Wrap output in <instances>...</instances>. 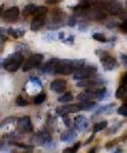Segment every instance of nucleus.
Here are the masks:
<instances>
[{"label": "nucleus", "mask_w": 127, "mask_h": 153, "mask_svg": "<svg viewBox=\"0 0 127 153\" xmlns=\"http://www.w3.org/2000/svg\"><path fill=\"white\" fill-rule=\"evenodd\" d=\"M84 65V59H74V60H70V59H57L54 73L61 75L72 74L77 69H79Z\"/></svg>", "instance_id": "f257e3e1"}, {"label": "nucleus", "mask_w": 127, "mask_h": 153, "mask_svg": "<svg viewBox=\"0 0 127 153\" xmlns=\"http://www.w3.org/2000/svg\"><path fill=\"white\" fill-rule=\"evenodd\" d=\"M23 62V55L20 52H15L3 60L2 67L9 72H16Z\"/></svg>", "instance_id": "f03ea898"}, {"label": "nucleus", "mask_w": 127, "mask_h": 153, "mask_svg": "<svg viewBox=\"0 0 127 153\" xmlns=\"http://www.w3.org/2000/svg\"><path fill=\"white\" fill-rule=\"evenodd\" d=\"M98 72V69L94 65H87V67H81L77 69L74 73H73V79L75 80H82V79H86L89 77L94 76Z\"/></svg>", "instance_id": "7ed1b4c3"}, {"label": "nucleus", "mask_w": 127, "mask_h": 153, "mask_svg": "<svg viewBox=\"0 0 127 153\" xmlns=\"http://www.w3.org/2000/svg\"><path fill=\"white\" fill-rule=\"evenodd\" d=\"M43 59V56L41 54H34L32 55L31 57H29V59H27V61L25 62L22 67L23 72H28V71L34 69V68H37L39 65L41 63Z\"/></svg>", "instance_id": "20e7f679"}, {"label": "nucleus", "mask_w": 127, "mask_h": 153, "mask_svg": "<svg viewBox=\"0 0 127 153\" xmlns=\"http://www.w3.org/2000/svg\"><path fill=\"white\" fill-rule=\"evenodd\" d=\"M17 129L22 133L31 132L33 130V125L29 116H23L17 120Z\"/></svg>", "instance_id": "39448f33"}, {"label": "nucleus", "mask_w": 127, "mask_h": 153, "mask_svg": "<svg viewBox=\"0 0 127 153\" xmlns=\"http://www.w3.org/2000/svg\"><path fill=\"white\" fill-rule=\"evenodd\" d=\"M101 59V63L102 65L104 67V70L105 71H114L117 69V59L114 58L112 56H110L109 54H107L106 56L102 57Z\"/></svg>", "instance_id": "423d86ee"}, {"label": "nucleus", "mask_w": 127, "mask_h": 153, "mask_svg": "<svg viewBox=\"0 0 127 153\" xmlns=\"http://www.w3.org/2000/svg\"><path fill=\"white\" fill-rule=\"evenodd\" d=\"M2 15V18L4 21H7V22H11V21H14L17 19V17L19 16V7H12L10 9H7L4 13L1 14Z\"/></svg>", "instance_id": "0eeeda50"}, {"label": "nucleus", "mask_w": 127, "mask_h": 153, "mask_svg": "<svg viewBox=\"0 0 127 153\" xmlns=\"http://www.w3.org/2000/svg\"><path fill=\"white\" fill-rule=\"evenodd\" d=\"M94 76L79 80L78 82H77L76 86L77 87H93V86H100V85H103V83H104V80H103V79L98 78V77L93 78Z\"/></svg>", "instance_id": "6e6552de"}, {"label": "nucleus", "mask_w": 127, "mask_h": 153, "mask_svg": "<svg viewBox=\"0 0 127 153\" xmlns=\"http://www.w3.org/2000/svg\"><path fill=\"white\" fill-rule=\"evenodd\" d=\"M81 111V106L79 104H73V105H67V106L61 107L57 109V114L58 115H68L70 113H76Z\"/></svg>", "instance_id": "1a4fd4ad"}, {"label": "nucleus", "mask_w": 127, "mask_h": 153, "mask_svg": "<svg viewBox=\"0 0 127 153\" xmlns=\"http://www.w3.org/2000/svg\"><path fill=\"white\" fill-rule=\"evenodd\" d=\"M50 142H52V137L47 132H40L35 135L34 137V144L38 146H46V144H50Z\"/></svg>", "instance_id": "9d476101"}, {"label": "nucleus", "mask_w": 127, "mask_h": 153, "mask_svg": "<svg viewBox=\"0 0 127 153\" xmlns=\"http://www.w3.org/2000/svg\"><path fill=\"white\" fill-rule=\"evenodd\" d=\"M103 10H107L111 15H120L123 12V7L120 3L112 2V3H103Z\"/></svg>", "instance_id": "9b49d317"}, {"label": "nucleus", "mask_w": 127, "mask_h": 153, "mask_svg": "<svg viewBox=\"0 0 127 153\" xmlns=\"http://www.w3.org/2000/svg\"><path fill=\"white\" fill-rule=\"evenodd\" d=\"M67 88V82L64 79H55L51 82L50 89L53 92L56 93H63Z\"/></svg>", "instance_id": "f8f14e48"}, {"label": "nucleus", "mask_w": 127, "mask_h": 153, "mask_svg": "<svg viewBox=\"0 0 127 153\" xmlns=\"http://www.w3.org/2000/svg\"><path fill=\"white\" fill-rule=\"evenodd\" d=\"M46 22V15L40 16H34V18L31 22V30L33 32H37L43 27Z\"/></svg>", "instance_id": "ddd939ff"}, {"label": "nucleus", "mask_w": 127, "mask_h": 153, "mask_svg": "<svg viewBox=\"0 0 127 153\" xmlns=\"http://www.w3.org/2000/svg\"><path fill=\"white\" fill-rule=\"evenodd\" d=\"M74 126L81 132H84L88 129V120L85 116L81 115V116H76L74 120Z\"/></svg>", "instance_id": "4468645a"}, {"label": "nucleus", "mask_w": 127, "mask_h": 153, "mask_svg": "<svg viewBox=\"0 0 127 153\" xmlns=\"http://www.w3.org/2000/svg\"><path fill=\"white\" fill-rule=\"evenodd\" d=\"M77 136V132L74 129H69V130L65 131L64 133H61V140L65 143H69L72 142L75 137Z\"/></svg>", "instance_id": "2eb2a0df"}, {"label": "nucleus", "mask_w": 127, "mask_h": 153, "mask_svg": "<svg viewBox=\"0 0 127 153\" xmlns=\"http://www.w3.org/2000/svg\"><path fill=\"white\" fill-rule=\"evenodd\" d=\"M81 110H84V111H90L93 110V109L96 107V102L95 101H92V99H89V100H83L81 104Z\"/></svg>", "instance_id": "dca6fc26"}, {"label": "nucleus", "mask_w": 127, "mask_h": 153, "mask_svg": "<svg viewBox=\"0 0 127 153\" xmlns=\"http://www.w3.org/2000/svg\"><path fill=\"white\" fill-rule=\"evenodd\" d=\"M7 33L9 34L10 36H12L13 38H20V37H22L23 35H25V31L23 30H20V29H12V27H10V29L7 30Z\"/></svg>", "instance_id": "f3484780"}, {"label": "nucleus", "mask_w": 127, "mask_h": 153, "mask_svg": "<svg viewBox=\"0 0 127 153\" xmlns=\"http://www.w3.org/2000/svg\"><path fill=\"white\" fill-rule=\"evenodd\" d=\"M107 126H108V123H107L106 120L99 123V124H95L94 126H93V134L96 132H100V131L104 130V129H106Z\"/></svg>", "instance_id": "a211bd4d"}, {"label": "nucleus", "mask_w": 127, "mask_h": 153, "mask_svg": "<svg viewBox=\"0 0 127 153\" xmlns=\"http://www.w3.org/2000/svg\"><path fill=\"white\" fill-rule=\"evenodd\" d=\"M77 99L81 101L83 100H89V99H95V96L91 93L88 92H84V93H81V94L77 95Z\"/></svg>", "instance_id": "6ab92c4d"}, {"label": "nucleus", "mask_w": 127, "mask_h": 153, "mask_svg": "<svg viewBox=\"0 0 127 153\" xmlns=\"http://www.w3.org/2000/svg\"><path fill=\"white\" fill-rule=\"evenodd\" d=\"M35 9H36V7H35L34 4H28V5H25V9L22 10V15L23 16L32 15V14L34 13Z\"/></svg>", "instance_id": "aec40b11"}, {"label": "nucleus", "mask_w": 127, "mask_h": 153, "mask_svg": "<svg viewBox=\"0 0 127 153\" xmlns=\"http://www.w3.org/2000/svg\"><path fill=\"white\" fill-rule=\"evenodd\" d=\"M126 94H127V90H126V87H123L121 86L120 88L117 90V93H116V96L118 99H123L126 97Z\"/></svg>", "instance_id": "412c9836"}, {"label": "nucleus", "mask_w": 127, "mask_h": 153, "mask_svg": "<svg viewBox=\"0 0 127 153\" xmlns=\"http://www.w3.org/2000/svg\"><path fill=\"white\" fill-rule=\"evenodd\" d=\"M73 99V95L70 92H66L64 93V95H61V97H58V101L59 102H68L71 101Z\"/></svg>", "instance_id": "4be33fe9"}, {"label": "nucleus", "mask_w": 127, "mask_h": 153, "mask_svg": "<svg viewBox=\"0 0 127 153\" xmlns=\"http://www.w3.org/2000/svg\"><path fill=\"white\" fill-rule=\"evenodd\" d=\"M114 106H116V104H109V105H107V106L102 107V108H100L96 112H95L94 115H100V114H103V113H106L107 111L110 110V109H112ZM94 115H93V116H94Z\"/></svg>", "instance_id": "5701e85b"}, {"label": "nucleus", "mask_w": 127, "mask_h": 153, "mask_svg": "<svg viewBox=\"0 0 127 153\" xmlns=\"http://www.w3.org/2000/svg\"><path fill=\"white\" fill-rule=\"evenodd\" d=\"M92 38L94 39V40L100 41V42H105V41H107V38L105 37V35L103 33H95V34H93Z\"/></svg>", "instance_id": "b1692460"}, {"label": "nucleus", "mask_w": 127, "mask_h": 153, "mask_svg": "<svg viewBox=\"0 0 127 153\" xmlns=\"http://www.w3.org/2000/svg\"><path fill=\"white\" fill-rule=\"evenodd\" d=\"M34 16H40V15H46L47 14V7H36L34 11Z\"/></svg>", "instance_id": "393cba45"}, {"label": "nucleus", "mask_w": 127, "mask_h": 153, "mask_svg": "<svg viewBox=\"0 0 127 153\" xmlns=\"http://www.w3.org/2000/svg\"><path fill=\"white\" fill-rule=\"evenodd\" d=\"M16 105L19 107H25L29 105V102H28L27 99H25L22 96H18L16 98Z\"/></svg>", "instance_id": "a878e982"}, {"label": "nucleus", "mask_w": 127, "mask_h": 153, "mask_svg": "<svg viewBox=\"0 0 127 153\" xmlns=\"http://www.w3.org/2000/svg\"><path fill=\"white\" fill-rule=\"evenodd\" d=\"M46 98H47V96H46L45 93L37 95V96L34 98V104H35V105H40V104H43V101L46 100Z\"/></svg>", "instance_id": "bb28decb"}, {"label": "nucleus", "mask_w": 127, "mask_h": 153, "mask_svg": "<svg viewBox=\"0 0 127 153\" xmlns=\"http://www.w3.org/2000/svg\"><path fill=\"white\" fill-rule=\"evenodd\" d=\"M118 114L122 115V116H124V117L127 116V106H126V104L122 105V106L118 109Z\"/></svg>", "instance_id": "cd10ccee"}, {"label": "nucleus", "mask_w": 127, "mask_h": 153, "mask_svg": "<svg viewBox=\"0 0 127 153\" xmlns=\"http://www.w3.org/2000/svg\"><path fill=\"white\" fill-rule=\"evenodd\" d=\"M57 37L55 36L54 34H47V35H45V36L43 37V39L45 41H47V42H50V41L54 40V39H56Z\"/></svg>", "instance_id": "c85d7f7f"}, {"label": "nucleus", "mask_w": 127, "mask_h": 153, "mask_svg": "<svg viewBox=\"0 0 127 153\" xmlns=\"http://www.w3.org/2000/svg\"><path fill=\"white\" fill-rule=\"evenodd\" d=\"M61 41H63L64 43H66V45H72L73 43H74V42H73V41H74V37H73V36H69L68 38H64Z\"/></svg>", "instance_id": "c756f323"}, {"label": "nucleus", "mask_w": 127, "mask_h": 153, "mask_svg": "<svg viewBox=\"0 0 127 153\" xmlns=\"http://www.w3.org/2000/svg\"><path fill=\"white\" fill-rule=\"evenodd\" d=\"M15 118L14 117H9V118H7L5 120H3L1 124H0V128H2L3 126H5V125H7V124H11V123H14L15 122Z\"/></svg>", "instance_id": "7c9ffc66"}, {"label": "nucleus", "mask_w": 127, "mask_h": 153, "mask_svg": "<svg viewBox=\"0 0 127 153\" xmlns=\"http://www.w3.org/2000/svg\"><path fill=\"white\" fill-rule=\"evenodd\" d=\"M95 54L98 55V56L100 57V58H102V57L106 56V55L108 54V53H107L106 51H103V50H96V51H95Z\"/></svg>", "instance_id": "2f4dec72"}, {"label": "nucleus", "mask_w": 127, "mask_h": 153, "mask_svg": "<svg viewBox=\"0 0 127 153\" xmlns=\"http://www.w3.org/2000/svg\"><path fill=\"white\" fill-rule=\"evenodd\" d=\"M14 145H15V146H17V147H20V148L28 149V150H31V149H33V146H27V145L19 144V143H14Z\"/></svg>", "instance_id": "473e14b6"}, {"label": "nucleus", "mask_w": 127, "mask_h": 153, "mask_svg": "<svg viewBox=\"0 0 127 153\" xmlns=\"http://www.w3.org/2000/svg\"><path fill=\"white\" fill-rule=\"evenodd\" d=\"M63 120L66 125V127H70V118L67 115H63Z\"/></svg>", "instance_id": "72a5a7b5"}, {"label": "nucleus", "mask_w": 127, "mask_h": 153, "mask_svg": "<svg viewBox=\"0 0 127 153\" xmlns=\"http://www.w3.org/2000/svg\"><path fill=\"white\" fill-rule=\"evenodd\" d=\"M23 50H28V45H19L16 47V51L17 52H21Z\"/></svg>", "instance_id": "f704fd0d"}, {"label": "nucleus", "mask_w": 127, "mask_h": 153, "mask_svg": "<svg viewBox=\"0 0 127 153\" xmlns=\"http://www.w3.org/2000/svg\"><path fill=\"white\" fill-rule=\"evenodd\" d=\"M75 23H76V19H75V17H70V19H69V21H68L69 27H74Z\"/></svg>", "instance_id": "c9c22d12"}, {"label": "nucleus", "mask_w": 127, "mask_h": 153, "mask_svg": "<svg viewBox=\"0 0 127 153\" xmlns=\"http://www.w3.org/2000/svg\"><path fill=\"white\" fill-rule=\"evenodd\" d=\"M120 27L122 31H124V33H127V27H126V20L124 21L123 23H121L120 25Z\"/></svg>", "instance_id": "e433bc0d"}, {"label": "nucleus", "mask_w": 127, "mask_h": 153, "mask_svg": "<svg viewBox=\"0 0 127 153\" xmlns=\"http://www.w3.org/2000/svg\"><path fill=\"white\" fill-rule=\"evenodd\" d=\"M61 0H46V3L47 4H55V3L59 2Z\"/></svg>", "instance_id": "4c0bfd02"}, {"label": "nucleus", "mask_w": 127, "mask_h": 153, "mask_svg": "<svg viewBox=\"0 0 127 153\" xmlns=\"http://www.w3.org/2000/svg\"><path fill=\"white\" fill-rule=\"evenodd\" d=\"M122 86L123 87H126V79H127V77H126V73H124V74L122 75Z\"/></svg>", "instance_id": "58836bf2"}, {"label": "nucleus", "mask_w": 127, "mask_h": 153, "mask_svg": "<svg viewBox=\"0 0 127 153\" xmlns=\"http://www.w3.org/2000/svg\"><path fill=\"white\" fill-rule=\"evenodd\" d=\"M64 38H65V33L61 32V33L57 34V39H59V40H63Z\"/></svg>", "instance_id": "ea45409f"}, {"label": "nucleus", "mask_w": 127, "mask_h": 153, "mask_svg": "<svg viewBox=\"0 0 127 153\" xmlns=\"http://www.w3.org/2000/svg\"><path fill=\"white\" fill-rule=\"evenodd\" d=\"M116 143H117V140H112V142L108 143V145H106V148L109 149V148H111V147H114V145H116Z\"/></svg>", "instance_id": "a19ab883"}, {"label": "nucleus", "mask_w": 127, "mask_h": 153, "mask_svg": "<svg viewBox=\"0 0 127 153\" xmlns=\"http://www.w3.org/2000/svg\"><path fill=\"white\" fill-rule=\"evenodd\" d=\"M81 147V143H76V144L74 145V147H73V152H76L77 150H78V148Z\"/></svg>", "instance_id": "79ce46f5"}, {"label": "nucleus", "mask_w": 127, "mask_h": 153, "mask_svg": "<svg viewBox=\"0 0 127 153\" xmlns=\"http://www.w3.org/2000/svg\"><path fill=\"white\" fill-rule=\"evenodd\" d=\"M86 27H87V25H86V23H85V22H82V23H81V25H79V30H81V31H84Z\"/></svg>", "instance_id": "37998d69"}, {"label": "nucleus", "mask_w": 127, "mask_h": 153, "mask_svg": "<svg viewBox=\"0 0 127 153\" xmlns=\"http://www.w3.org/2000/svg\"><path fill=\"white\" fill-rule=\"evenodd\" d=\"M5 40H7V37L3 36L2 34H0V43H1V42H4Z\"/></svg>", "instance_id": "c03bdc74"}, {"label": "nucleus", "mask_w": 127, "mask_h": 153, "mask_svg": "<svg viewBox=\"0 0 127 153\" xmlns=\"http://www.w3.org/2000/svg\"><path fill=\"white\" fill-rule=\"evenodd\" d=\"M122 61L124 62V65L126 67V54H122Z\"/></svg>", "instance_id": "a18cd8bd"}, {"label": "nucleus", "mask_w": 127, "mask_h": 153, "mask_svg": "<svg viewBox=\"0 0 127 153\" xmlns=\"http://www.w3.org/2000/svg\"><path fill=\"white\" fill-rule=\"evenodd\" d=\"M64 152H66V153L73 152V149H72V147H71V148H66V149H65V150H64Z\"/></svg>", "instance_id": "49530a36"}, {"label": "nucleus", "mask_w": 127, "mask_h": 153, "mask_svg": "<svg viewBox=\"0 0 127 153\" xmlns=\"http://www.w3.org/2000/svg\"><path fill=\"white\" fill-rule=\"evenodd\" d=\"M95 150H96V149H95V148L91 149V150H90V153H94V152H95Z\"/></svg>", "instance_id": "de8ad7c7"}, {"label": "nucleus", "mask_w": 127, "mask_h": 153, "mask_svg": "<svg viewBox=\"0 0 127 153\" xmlns=\"http://www.w3.org/2000/svg\"><path fill=\"white\" fill-rule=\"evenodd\" d=\"M1 14H2V7H0V16H1Z\"/></svg>", "instance_id": "09e8293b"}]
</instances>
